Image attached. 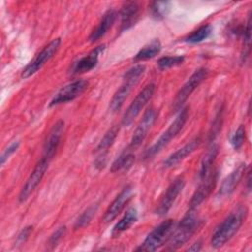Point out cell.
<instances>
[{
    "instance_id": "obj_33",
    "label": "cell",
    "mask_w": 252,
    "mask_h": 252,
    "mask_svg": "<svg viewBox=\"0 0 252 252\" xmlns=\"http://www.w3.org/2000/svg\"><path fill=\"white\" fill-rule=\"evenodd\" d=\"M32 226H26L25 228H23L21 230V232L18 234L17 236V244H22L24 242H26V240L29 238V236L31 235V233L32 232Z\"/></svg>"
},
{
    "instance_id": "obj_21",
    "label": "cell",
    "mask_w": 252,
    "mask_h": 252,
    "mask_svg": "<svg viewBox=\"0 0 252 252\" xmlns=\"http://www.w3.org/2000/svg\"><path fill=\"white\" fill-rule=\"evenodd\" d=\"M140 6L137 2L124 3L120 10L121 18V31L128 30L136 24L139 18Z\"/></svg>"
},
{
    "instance_id": "obj_24",
    "label": "cell",
    "mask_w": 252,
    "mask_h": 252,
    "mask_svg": "<svg viewBox=\"0 0 252 252\" xmlns=\"http://www.w3.org/2000/svg\"><path fill=\"white\" fill-rule=\"evenodd\" d=\"M135 161V156L130 148L125 149L111 165V172H118L129 169Z\"/></svg>"
},
{
    "instance_id": "obj_9",
    "label": "cell",
    "mask_w": 252,
    "mask_h": 252,
    "mask_svg": "<svg viewBox=\"0 0 252 252\" xmlns=\"http://www.w3.org/2000/svg\"><path fill=\"white\" fill-rule=\"evenodd\" d=\"M185 186V179L183 176H179L175 178L167 187L166 191L160 198L155 213L158 216H165L169 210L172 208L173 204L175 203L178 195L182 192L183 188Z\"/></svg>"
},
{
    "instance_id": "obj_10",
    "label": "cell",
    "mask_w": 252,
    "mask_h": 252,
    "mask_svg": "<svg viewBox=\"0 0 252 252\" xmlns=\"http://www.w3.org/2000/svg\"><path fill=\"white\" fill-rule=\"evenodd\" d=\"M88 86H89V82L83 79L76 80L64 86L58 91L55 96L51 99L49 106H56V105L74 100L86 91Z\"/></svg>"
},
{
    "instance_id": "obj_27",
    "label": "cell",
    "mask_w": 252,
    "mask_h": 252,
    "mask_svg": "<svg viewBox=\"0 0 252 252\" xmlns=\"http://www.w3.org/2000/svg\"><path fill=\"white\" fill-rule=\"evenodd\" d=\"M152 17L156 20H161L167 16L170 10V2L168 1H156L152 2L149 6Z\"/></svg>"
},
{
    "instance_id": "obj_22",
    "label": "cell",
    "mask_w": 252,
    "mask_h": 252,
    "mask_svg": "<svg viewBox=\"0 0 252 252\" xmlns=\"http://www.w3.org/2000/svg\"><path fill=\"white\" fill-rule=\"evenodd\" d=\"M138 220V213L137 210L134 208L129 209L126 211L124 216L120 219V220L114 225L112 229V236L116 237L120 235L122 232L129 229Z\"/></svg>"
},
{
    "instance_id": "obj_17",
    "label": "cell",
    "mask_w": 252,
    "mask_h": 252,
    "mask_svg": "<svg viewBox=\"0 0 252 252\" xmlns=\"http://www.w3.org/2000/svg\"><path fill=\"white\" fill-rule=\"evenodd\" d=\"M202 140L201 137H195L190 142L185 144L183 147L179 148L177 151L172 153L163 162V166L166 168H170L181 162L183 159H185L188 156H190L201 144Z\"/></svg>"
},
{
    "instance_id": "obj_7",
    "label": "cell",
    "mask_w": 252,
    "mask_h": 252,
    "mask_svg": "<svg viewBox=\"0 0 252 252\" xmlns=\"http://www.w3.org/2000/svg\"><path fill=\"white\" fill-rule=\"evenodd\" d=\"M209 70L205 67L199 68L196 70L189 79L183 84V86L180 88L178 93L176 94L175 99L173 101V108L174 110H180L183 108V104L188 99V97L191 95V94L200 86V84L208 77Z\"/></svg>"
},
{
    "instance_id": "obj_16",
    "label": "cell",
    "mask_w": 252,
    "mask_h": 252,
    "mask_svg": "<svg viewBox=\"0 0 252 252\" xmlns=\"http://www.w3.org/2000/svg\"><path fill=\"white\" fill-rule=\"evenodd\" d=\"M118 128L116 126H113L111 129H109L105 135L103 136V138L100 140L99 144L97 145V147L95 148V152L98 154L97 158L95 159V167H97L98 169H101L105 166L106 164V157H107V153L109 148L113 145L117 134H118Z\"/></svg>"
},
{
    "instance_id": "obj_15",
    "label": "cell",
    "mask_w": 252,
    "mask_h": 252,
    "mask_svg": "<svg viewBox=\"0 0 252 252\" xmlns=\"http://www.w3.org/2000/svg\"><path fill=\"white\" fill-rule=\"evenodd\" d=\"M63 132H64V121L58 120L48 133V136L46 138V141L43 147L42 158H45L48 160H50L54 157L60 145Z\"/></svg>"
},
{
    "instance_id": "obj_35",
    "label": "cell",
    "mask_w": 252,
    "mask_h": 252,
    "mask_svg": "<svg viewBox=\"0 0 252 252\" xmlns=\"http://www.w3.org/2000/svg\"><path fill=\"white\" fill-rule=\"evenodd\" d=\"M250 183H251V175H250V170H248L247 171V177H246V184H247V190L248 191H250V189H251Z\"/></svg>"
},
{
    "instance_id": "obj_18",
    "label": "cell",
    "mask_w": 252,
    "mask_h": 252,
    "mask_svg": "<svg viewBox=\"0 0 252 252\" xmlns=\"http://www.w3.org/2000/svg\"><path fill=\"white\" fill-rule=\"evenodd\" d=\"M246 171V164L240 163L233 171H231L221 182L219 195L221 197H227L231 195L242 179Z\"/></svg>"
},
{
    "instance_id": "obj_8",
    "label": "cell",
    "mask_w": 252,
    "mask_h": 252,
    "mask_svg": "<svg viewBox=\"0 0 252 252\" xmlns=\"http://www.w3.org/2000/svg\"><path fill=\"white\" fill-rule=\"evenodd\" d=\"M60 44L61 39L55 38L46 46H44L43 49L38 54H36V56L24 68L22 72V78L27 79L39 71L55 55L60 47Z\"/></svg>"
},
{
    "instance_id": "obj_32",
    "label": "cell",
    "mask_w": 252,
    "mask_h": 252,
    "mask_svg": "<svg viewBox=\"0 0 252 252\" xmlns=\"http://www.w3.org/2000/svg\"><path fill=\"white\" fill-rule=\"evenodd\" d=\"M65 232H66V226H65V225L58 227V228L51 234V236L49 237V239H48V245H49L51 248H54V247L57 245V243L61 240V238L64 236Z\"/></svg>"
},
{
    "instance_id": "obj_25",
    "label": "cell",
    "mask_w": 252,
    "mask_h": 252,
    "mask_svg": "<svg viewBox=\"0 0 252 252\" xmlns=\"http://www.w3.org/2000/svg\"><path fill=\"white\" fill-rule=\"evenodd\" d=\"M161 44L158 39H154L143 48L139 50V52L135 55V61H145L151 58H154L160 52Z\"/></svg>"
},
{
    "instance_id": "obj_6",
    "label": "cell",
    "mask_w": 252,
    "mask_h": 252,
    "mask_svg": "<svg viewBox=\"0 0 252 252\" xmlns=\"http://www.w3.org/2000/svg\"><path fill=\"white\" fill-rule=\"evenodd\" d=\"M156 91V85L154 83L148 84L134 98V100L131 102L127 110L125 111L121 124L122 126H129L132 124L134 119L141 113L142 109L145 107V105L151 100Z\"/></svg>"
},
{
    "instance_id": "obj_29",
    "label": "cell",
    "mask_w": 252,
    "mask_h": 252,
    "mask_svg": "<svg viewBox=\"0 0 252 252\" xmlns=\"http://www.w3.org/2000/svg\"><path fill=\"white\" fill-rule=\"evenodd\" d=\"M97 207L98 206L96 204H94L90 206L85 212H83L82 215L78 218V220L75 222V228L78 229L88 225L91 222L93 217L95 215V212L97 211Z\"/></svg>"
},
{
    "instance_id": "obj_20",
    "label": "cell",
    "mask_w": 252,
    "mask_h": 252,
    "mask_svg": "<svg viewBox=\"0 0 252 252\" xmlns=\"http://www.w3.org/2000/svg\"><path fill=\"white\" fill-rule=\"evenodd\" d=\"M116 11L113 9H109L107 10L101 20L99 21L98 25L95 27V29H94V31L91 32L90 34V41L91 42H95L98 39H100L108 31L109 29H111V27L113 26L115 20H116Z\"/></svg>"
},
{
    "instance_id": "obj_34",
    "label": "cell",
    "mask_w": 252,
    "mask_h": 252,
    "mask_svg": "<svg viewBox=\"0 0 252 252\" xmlns=\"http://www.w3.org/2000/svg\"><path fill=\"white\" fill-rule=\"evenodd\" d=\"M189 251H199L201 250V242H196L193 244V246L188 248Z\"/></svg>"
},
{
    "instance_id": "obj_12",
    "label": "cell",
    "mask_w": 252,
    "mask_h": 252,
    "mask_svg": "<svg viewBox=\"0 0 252 252\" xmlns=\"http://www.w3.org/2000/svg\"><path fill=\"white\" fill-rule=\"evenodd\" d=\"M157 118H158L157 109H155L154 107H151L146 110V112L144 113L142 119L140 120L137 128L134 131V134L132 136V139H131V142H130V145L128 148H130L131 150H134V149L138 148L144 142V140L148 136V133L150 132L151 128L155 124Z\"/></svg>"
},
{
    "instance_id": "obj_23",
    "label": "cell",
    "mask_w": 252,
    "mask_h": 252,
    "mask_svg": "<svg viewBox=\"0 0 252 252\" xmlns=\"http://www.w3.org/2000/svg\"><path fill=\"white\" fill-rule=\"evenodd\" d=\"M218 153H219V148H218V146L214 145L207 152V154L204 156V158L202 159V162H201L200 171H199L200 180L206 178L207 176H209L214 171L213 166H214V163L216 161Z\"/></svg>"
},
{
    "instance_id": "obj_13",
    "label": "cell",
    "mask_w": 252,
    "mask_h": 252,
    "mask_svg": "<svg viewBox=\"0 0 252 252\" xmlns=\"http://www.w3.org/2000/svg\"><path fill=\"white\" fill-rule=\"evenodd\" d=\"M133 197V187L131 185H127L125 188L121 190V192L115 197V199L111 202V204L106 209L103 215V221L110 222L113 220L125 208V206L129 203V201Z\"/></svg>"
},
{
    "instance_id": "obj_26",
    "label": "cell",
    "mask_w": 252,
    "mask_h": 252,
    "mask_svg": "<svg viewBox=\"0 0 252 252\" xmlns=\"http://www.w3.org/2000/svg\"><path fill=\"white\" fill-rule=\"evenodd\" d=\"M212 33V27L209 24L203 25L198 28L196 31L191 32L187 37L184 38V41L187 43H199L207 39Z\"/></svg>"
},
{
    "instance_id": "obj_2",
    "label": "cell",
    "mask_w": 252,
    "mask_h": 252,
    "mask_svg": "<svg viewBox=\"0 0 252 252\" xmlns=\"http://www.w3.org/2000/svg\"><path fill=\"white\" fill-rule=\"evenodd\" d=\"M202 220L196 214L195 210H189L182 218L179 223L174 226L173 231L168 239V250H175L184 245L194 233L201 227Z\"/></svg>"
},
{
    "instance_id": "obj_3",
    "label": "cell",
    "mask_w": 252,
    "mask_h": 252,
    "mask_svg": "<svg viewBox=\"0 0 252 252\" xmlns=\"http://www.w3.org/2000/svg\"><path fill=\"white\" fill-rule=\"evenodd\" d=\"M145 70H146V67L142 64H139L130 68L124 74L123 83L121 84L120 88L116 91V93L112 96V99L110 100L109 109L111 112L114 113L121 109L130 92L138 84L140 79L143 77Z\"/></svg>"
},
{
    "instance_id": "obj_19",
    "label": "cell",
    "mask_w": 252,
    "mask_h": 252,
    "mask_svg": "<svg viewBox=\"0 0 252 252\" xmlns=\"http://www.w3.org/2000/svg\"><path fill=\"white\" fill-rule=\"evenodd\" d=\"M104 50V45H99L92 50L88 55L82 57L77 62L74 63L72 71L74 74H82L91 71L94 68L98 62V58L100 54Z\"/></svg>"
},
{
    "instance_id": "obj_31",
    "label": "cell",
    "mask_w": 252,
    "mask_h": 252,
    "mask_svg": "<svg viewBox=\"0 0 252 252\" xmlns=\"http://www.w3.org/2000/svg\"><path fill=\"white\" fill-rule=\"evenodd\" d=\"M20 147V142L19 141H15L13 142L8 148H6L4 150V152L2 153L1 157H0V164L3 166L4 163L8 160V158L18 150V148Z\"/></svg>"
},
{
    "instance_id": "obj_30",
    "label": "cell",
    "mask_w": 252,
    "mask_h": 252,
    "mask_svg": "<svg viewBox=\"0 0 252 252\" xmlns=\"http://www.w3.org/2000/svg\"><path fill=\"white\" fill-rule=\"evenodd\" d=\"M245 137H246V132H245V126L244 125H240L236 131L234 132V134L231 136L230 139V143L232 145V147L235 150H239L244 142H245Z\"/></svg>"
},
{
    "instance_id": "obj_5",
    "label": "cell",
    "mask_w": 252,
    "mask_h": 252,
    "mask_svg": "<svg viewBox=\"0 0 252 252\" xmlns=\"http://www.w3.org/2000/svg\"><path fill=\"white\" fill-rule=\"evenodd\" d=\"M175 226L174 220L168 219L158 226H156L145 238L143 243L138 247L137 251H156L168 241L173 228Z\"/></svg>"
},
{
    "instance_id": "obj_28",
    "label": "cell",
    "mask_w": 252,
    "mask_h": 252,
    "mask_svg": "<svg viewBox=\"0 0 252 252\" xmlns=\"http://www.w3.org/2000/svg\"><path fill=\"white\" fill-rule=\"evenodd\" d=\"M185 60V57L182 55H175V56H163L158 59V66L160 70H166L175 66L182 64Z\"/></svg>"
},
{
    "instance_id": "obj_14",
    "label": "cell",
    "mask_w": 252,
    "mask_h": 252,
    "mask_svg": "<svg viewBox=\"0 0 252 252\" xmlns=\"http://www.w3.org/2000/svg\"><path fill=\"white\" fill-rule=\"evenodd\" d=\"M217 177H218V173L217 171L214 170L209 176L201 180V184L199 185V187L197 188V190L195 191V193L193 194L190 200V203H189L190 210H195L210 196L211 192L213 191L217 183Z\"/></svg>"
},
{
    "instance_id": "obj_11",
    "label": "cell",
    "mask_w": 252,
    "mask_h": 252,
    "mask_svg": "<svg viewBox=\"0 0 252 252\" xmlns=\"http://www.w3.org/2000/svg\"><path fill=\"white\" fill-rule=\"evenodd\" d=\"M49 161L45 158H41L40 160L36 163L35 167L28 177L26 183L24 184L23 188L21 189V192L19 194V201L21 203L27 201V199L30 197V195L34 191V189L38 186L40 181L42 180L47 168Z\"/></svg>"
},
{
    "instance_id": "obj_4",
    "label": "cell",
    "mask_w": 252,
    "mask_h": 252,
    "mask_svg": "<svg viewBox=\"0 0 252 252\" xmlns=\"http://www.w3.org/2000/svg\"><path fill=\"white\" fill-rule=\"evenodd\" d=\"M188 119V107L181 108L176 118L173 122L168 126L166 131L162 133V135L156 141V143L149 148L145 153V158H150L155 155L158 154L164 147H166L169 142L182 130Z\"/></svg>"
},
{
    "instance_id": "obj_1",
    "label": "cell",
    "mask_w": 252,
    "mask_h": 252,
    "mask_svg": "<svg viewBox=\"0 0 252 252\" xmlns=\"http://www.w3.org/2000/svg\"><path fill=\"white\" fill-rule=\"evenodd\" d=\"M247 212L245 206H238L222 220L212 235L211 243L214 248L221 247L235 235L242 225L247 216Z\"/></svg>"
}]
</instances>
